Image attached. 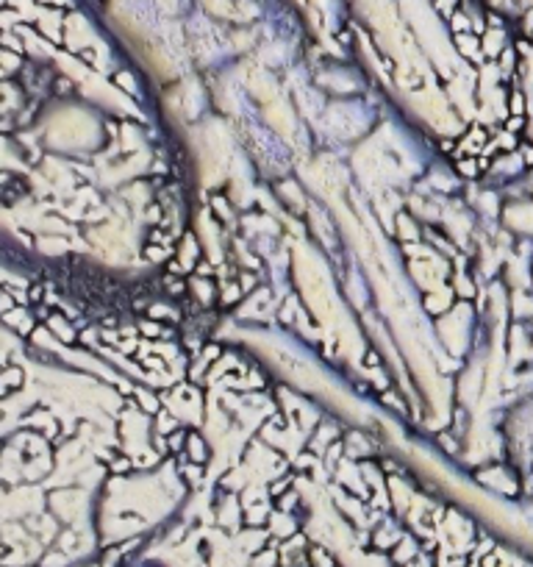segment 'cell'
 <instances>
[{
  "label": "cell",
  "mask_w": 533,
  "mask_h": 567,
  "mask_svg": "<svg viewBox=\"0 0 533 567\" xmlns=\"http://www.w3.org/2000/svg\"><path fill=\"white\" fill-rule=\"evenodd\" d=\"M525 125V117L522 114H514V117H508V122H506V131L508 134H516V131Z\"/></svg>",
  "instance_id": "1"
},
{
  "label": "cell",
  "mask_w": 533,
  "mask_h": 567,
  "mask_svg": "<svg viewBox=\"0 0 533 567\" xmlns=\"http://www.w3.org/2000/svg\"><path fill=\"white\" fill-rule=\"evenodd\" d=\"M525 100H522V94H514V114H522V109H525Z\"/></svg>",
  "instance_id": "2"
}]
</instances>
